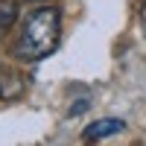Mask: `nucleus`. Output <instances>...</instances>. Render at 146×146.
I'll return each mask as SVG.
<instances>
[{"mask_svg":"<svg viewBox=\"0 0 146 146\" xmlns=\"http://www.w3.org/2000/svg\"><path fill=\"white\" fill-rule=\"evenodd\" d=\"M58 38H62V15H58V9L41 6L23 23L18 44H15V56L23 58V62H38V58L50 56L58 47Z\"/></svg>","mask_w":146,"mask_h":146,"instance_id":"nucleus-1","label":"nucleus"},{"mask_svg":"<svg viewBox=\"0 0 146 146\" xmlns=\"http://www.w3.org/2000/svg\"><path fill=\"white\" fill-rule=\"evenodd\" d=\"M23 94V79L18 70L0 67V100H18Z\"/></svg>","mask_w":146,"mask_h":146,"instance_id":"nucleus-2","label":"nucleus"},{"mask_svg":"<svg viewBox=\"0 0 146 146\" xmlns=\"http://www.w3.org/2000/svg\"><path fill=\"white\" fill-rule=\"evenodd\" d=\"M126 123L123 120H114V117H105V120H96L85 129V140H102V137H111L117 131H123Z\"/></svg>","mask_w":146,"mask_h":146,"instance_id":"nucleus-3","label":"nucleus"},{"mask_svg":"<svg viewBox=\"0 0 146 146\" xmlns=\"http://www.w3.org/2000/svg\"><path fill=\"white\" fill-rule=\"evenodd\" d=\"M18 18V3L15 0H0V29H9Z\"/></svg>","mask_w":146,"mask_h":146,"instance_id":"nucleus-4","label":"nucleus"},{"mask_svg":"<svg viewBox=\"0 0 146 146\" xmlns=\"http://www.w3.org/2000/svg\"><path fill=\"white\" fill-rule=\"evenodd\" d=\"M85 108H88V100H79L76 105H73V108H70V114H82V111H85Z\"/></svg>","mask_w":146,"mask_h":146,"instance_id":"nucleus-5","label":"nucleus"},{"mask_svg":"<svg viewBox=\"0 0 146 146\" xmlns=\"http://www.w3.org/2000/svg\"><path fill=\"white\" fill-rule=\"evenodd\" d=\"M140 23H143V29H146V3L140 6Z\"/></svg>","mask_w":146,"mask_h":146,"instance_id":"nucleus-6","label":"nucleus"}]
</instances>
